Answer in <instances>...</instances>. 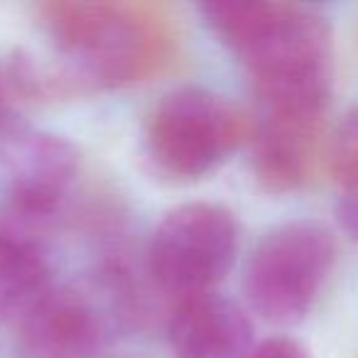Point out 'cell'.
Returning a JSON list of instances; mask_svg holds the SVG:
<instances>
[{
  "instance_id": "6da1fadb",
  "label": "cell",
  "mask_w": 358,
  "mask_h": 358,
  "mask_svg": "<svg viewBox=\"0 0 358 358\" xmlns=\"http://www.w3.org/2000/svg\"><path fill=\"white\" fill-rule=\"evenodd\" d=\"M45 62L66 101L143 84L177 57V30L164 6L133 0H52L37 6Z\"/></svg>"
},
{
  "instance_id": "7a4b0ae2",
  "label": "cell",
  "mask_w": 358,
  "mask_h": 358,
  "mask_svg": "<svg viewBox=\"0 0 358 358\" xmlns=\"http://www.w3.org/2000/svg\"><path fill=\"white\" fill-rule=\"evenodd\" d=\"M209 30L248 69L263 110L324 115L331 96V27L317 10L280 0L201 6Z\"/></svg>"
},
{
  "instance_id": "3957f363",
  "label": "cell",
  "mask_w": 358,
  "mask_h": 358,
  "mask_svg": "<svg viewBox=\"0 0 358 358\" xmlns=\"http://www.w3.org/2000/svg\"><path fill=\"white\" fill-rule=\"evenodd\" d=\"M138 317V292L120 265L55 285L17 322L22 358H94Z\"/></svg>"
},
{
  "instance_id": "277c9868",
  "label": "cell",
  "mask_w": 358,
  "mask_h": 358,
  "mask_svg": "<svg viewBox=\"0 0 358 358\" xmlns=\"http://www.w3.org/2000/svg\"><path fill=\"white\" fill-rule=\"evenodd\" d=\"M253 135L248 115L201 86L164 94L145 123V148L159 172L199 179L219 169Z\"/></svg>"
},
{
  "instance_id": "5b68a950",
  "label": "cell",
  "mask_w": 358,
  "mask_h": 358,
  "mask_svg": "<svg viewBox=\"0 0 358 358\" xmlns=\"http://www.w3.org/2000/svg\"><path fill=\"white\" fill-rule=\"evenodd\" d=\"M334 260L336 243L327 226L317 221L278 226L255 245L245 263V299L265 322L292 327L314 307Z\"/></svg>"
},
{
  "instance_id": "8992f818",
  "label": "cell",
  "mask_w": 358,
  "mask_h": 358,
  "mask_svg": "<svg viewBox=\"0 0 358 358\" xmlns=\"http://www.w3.org/2000/svg\"><path fill=\"white\" fill-rule=\"evenodd\" d=\"M238 221L226 206L192 201L172 209L148 248L152 280L177 302L211 292L229 275L238 253Z\"/></svg>"
},
{
  "instance_id": "52a82bcc",
  "label": "cell",
  "mask_w": 358,
  "mask_h": 358,
  "mask_svg": "<svg viewBox=\"0 0 358 358\" xmlns=\"http://www.w3.org/2000/svg\"><path fill=\"white\" fill-rule=\"evenodd\" d=\"M79 172V150L62 135L0 113V187L8 224L37 234L59 209Z\"/></svg>"
},
{
  "instance_id": "ba28073f",
  "label": "cell",
  "mask_w": 358,
  "mask_h": 358,
  "mask_svg": "<svg viewBox=\"0 0 358 358\" xmlns=\"http://www.w3.org/2000/svg\"><path fill=\"white\" fill-rule=\"evenodd\" d=\"M253 172L273 194L297 192L314 177L324 148V115L268 113L253 125Z\"/></svg>"
},
{
  "instance_id": "9c48e42d",
  "label": "cell",
  "mask_w": 358,
  "mask_h": 358,
  "mask_svg": "<svg viewBox=\"0 0 358 358\" xmlns=\"http://www.w3.org/2000/svg\"><path fill=\"white\" fill-rule=\"evenodd\" d=\"M167 336L174 358H250L253 353V327L245 312L214 292L179 299Z\"/></svg>"
},
{
  "instance_id": "30bf717a",
  "label": "cell",
  "mask_w": 358,
  "mask_h": 358,
  "mask_svg": "<svg viewBox=\"0 0 358 358\" xmlns=\"http://www.w3.org/2000/svg\"><path fill=\"white\" fill-rule=\"evenodd\" d=\"M55 287L40 241L0 229V319L20 322Z\"/></svg>"
},
{
  "instance_id": "8fae6325",
  "label": "cell",
  "mask_w": 358,
  "mask_h": 358,
  "mask_svg": "<svg viewBox=\"0 0 358 358\" xmlns=\"http://www.w3.org/2000/svg\"><path fill=\"white\" fill-rule=\"evenodd\" d=\"M327 164L343 196L358 201V108H353L327 143Z\"/></svg>"
},
{
  "instance_id": "7c38bea8",
  "label": "cell",
  "mask_w": 358,
  "mask_h": 358,
  "mask_svg": "<svg viewBox=\"0 0 358 358\" xmlns=\"http://www.w3.org/2000/svg\"><path fill=\"white\" fill-rule=\"evenodd\" d=\"M250 358H309L307 348L289 336H273L268 341L258 343L250 353Z\"/></svg>"
},
{
  "instance_id": "4fadbf2b",
  "label": "cell",
  "mask_w": 358,
  "mask_h": 358,
  "mask_svg": "<svg viewBox=\"0 0 358 358\" xmlns=\"http://www.w3.org/2000/svg\"><path fill=\"white\" fill-rule=\"evenodd\" d=\"M336 219L341 224V229L346 231V236L358 245V201L341 196L336 204Z\"/></svg>"
},
{
  "instance_id": "5bb4252c",
  "label": "cell",
  "mask_w": 358,
  "mask_h": 358,
  "mask_svg": "<svg viewBox=\"0 0 358 358\" xmlns=\"http://www.w3.org/2000/svg\"><path fill=\"white\" fill-rule=\"evenodd\" d=\"M3 94H6V86H3V79H0V106H3Z\"/></svg>"
}]
</instances>
